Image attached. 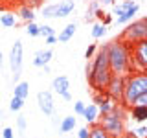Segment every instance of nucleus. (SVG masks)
Masks as SVG:
<instances>
[{
  "instance_id": "nucleus-2",
  "label": "nucleus",
  "mask_w": 147,
  "mask_h": 138,
  "mask_svg": "<svg viewBox=\"0 0 147 138\" xmlns=\"http://www.w3.org/2000/svg\"><path fill=\"white\" fill-rule=\"evenodd\" d=\"M147 92V72H132L125 79V92H123V101L125 107H132L134 99Z\"/></svg>"
},
{
  "instance_id": "nucleus-19",
  "label": "nucleus",
  "mask_w": 147,
  "mask_h": 138,
  "mask_svg": "<svg viewBox=\"0 0 147 138\" xmlns=\"http://www.w3.org/2000/svg\"><path fill=\"white\" fill-rule=\"evenodd\" d=\"M76 9V4L74 0H64V2L59 4V17H68L70 13Z\"/></svg>"
},
{
  "instance_id": "nucleus-26",
  "label": "nucleus",
  "mask_w": 147,
  "mask_h": 138,
  "mask_svg": "<svg viewBox=\"0 0 147 138\" xmlns=\"http://www.w3.org/2000/svg\"><path fill=\"white\" fill-rule=\"evenodd\" d=\"M39 35H42V37L55 35V30H53L52 26H48V24H42V26H39Z\"/></svg>"
},
{
  "instance_id": "nucleus-22",
  "label": "nucleus",
  "mask_w": 147,
  "mask_h": 138,
  "mask_svg": "<svg viewBox=\"0 0 147 138\" xmlns=\"http://www.w3.org/2000/svg\"><path fill=\"white\" fill-rule=\"evenodd\" d=\"M0 24L6 26V28H15L17 26V18L13 13H4V15H0Z\"/></svg>"
},
{
  "instance_id": "nucleus-15",
  "label": "nucleus",
  "mask_w": 147,
  "mask_h": 138,
  "mask_svg": "<svg viewBox=\"0 0 147 138\" xmlns=\"http://www.w3.org/2000/svg\"><path fill=\"white\" fill-rule=\"evenodd\" d=\"M138 11H140V6H138V4H134V6H132L131 9H127L123 15H119V17H118V24H127V22H132V18L136 17V13H138Z\"/></svg>"
},
{
  "instance_id": "nucleus-30",
  "label": "nucleus",
  "mask_w": 147,
  "mask_h": 138,
  "mask_svg": "<svg viewBox=\"0 0 147 138\" xmlns=\"http://www.w3.org/2000/svg\"><path fill=\"white\" fill-rule=\"evenodd\" d=\"M96 52H98V46H96V44H90L88 48H86V52H85V57L86 59H92L96 55Z\"/></svg>"
},
{
  "instance_id": "nucleus-35",
  "label": "nucleus",
  "mask_w": 147,
  "mask_h": 138,
  "mask_svg": "<svg viewBox=\"0 0 147 138\" xmlns=\"http://www.w3.org/2000/svg\"><path fill=\"white\" fill-rule=\"evenodd\" d=\"M99 9V4H98V0H92L90 2V6H88V13H96Z\"/></svg>"
},
{
  "instance_id": "nucleus-31",
  "label": "nucleus",
  "mask_w": 147,
  "mask_h": 138,
  "mask_svg": "<svg viewBox=\"0 0 147 138\" xmlns=\"http://www.w3.org/2000/svg\"><path fill=\"white\" fill-rule=\"evenodd\" d=\"M132 105H147V92H144L142 96H138Z\"/></svg>"
},
{
  "instance_id": "nucleus-10",
  "label": "nucleus",
  "mask_w": 147,
  "mask_h": 138,
  "mask_svg": "<svg viewBox=\"0 0 147 138\" xmlns=\"http://www.w3.org/2000/svg\"><path fill=\"white\" fill-rule=\"evenodd\" d=\"M52 57H53V52H52V50H39V52L35 53V57H33V64L42 68L44 64H50Z\"/></svg>"
},
{
  "instance_id": "nucleus-6",
  "label": "nucleus",
  "mask_w": 147,
  "mask_h": 138,
  "mask_svg": "<svg viewBox=\"0 0 147 138\" xmlns=\"http://www.w3.org/2000/svg\"><path fill=\"white\" fill-rule=\"evenodd\" d=\"M9 66H11L13 72V83H18L20 79V68H22V43L20 41H15L11 52H9Z\"/></svg>"
},
{
  "instance_id": "nucleus-45",
  "label": "nucleus",
  "mask_w": 147,
  "mask_h": 138,
  "mask_svg": "<svg viewBox=\"0 0 147 138\" xmlns=\"http://www.w3.org/2000/svg\"><path fill=\"white\" fill-rule=\"evenodd\" d=\"M20 2H26V0H20Z\"/></svg>"
},
{
  "instance_id": "nucleus-20",
  "label": "nucleus",
  "mask_w": 147,
  "mask_h": 138,
  "mask_svg": "<svg viewBox=\"0 0 147 138\" xmlns=\"http://www.w3.org/2000/svg\"><path fill=\"white\" fill-rule=\"evenodd\" d=\"M42 17L44 18H55V17H59V4H50V6L42 7Z\"/></svg>"
},
{
  "instance_id": "nucleus-34",
  "label": "nucleus",
  "mask_w": 147,
  "mask_h": 138,
  "mask_svg": "<svg viewBox=\"0 0 147 138\" xmlns=\"http://www.w3.org/2000/svg\"><path fill=\"white\" fill-rule=\"evenodd\" d=\"M26 6H30L31 9H35V7H39L40 6V4H42V0H26Z\"/></svg>"
},
{
  "instance_id": "nucleus-14",
  "label": "nucleus",
  "mask_w": 147,
  "mask_h": 138,
  "mask_svg": "<svg viewBox=\"0 0 147 138\" xmlns=\"http://www.w3.org/2000/svg\"><path fill=\"white\" fill-rule=\"evenodd\" d=\"M76 125H77V120H76V116H66V118H63L61 120V125H59V131L61 133H72L74 129H76Z\"/></svg>"
},
{
  "instance_id": "nucleus-38",
  "label": "nucleus",
  "mask_w": 147,
  "mask_h": 138,
  "mask_svg": "<svg viewBox=\"0 0 147 138\" xmlns=\"http://www.w3.org/2000/svg\"><path fill=\"white\" fill-rule=\"evenodd\" d=\"M61 98H63L64 101H72V94L66 90V92H63V94H61Z\"/></svg>"
},
{
  "instance_id": "nucleus-43",
  "label": "nucleus",
  "mask_w": 147,
  "mask_h": 138,
  "mask_svg": "<svg viewBox=\"0 0 147 138\" xmlns=\"http://www.w3.org/2000/svg\"><path fill=\"white\" fill-rule=\"evenodd\" d=\"M2 59H4V57H2V52H0V66H2Z\"/></svg>"
},
{
  "instance_id": "nucleus-16",
  "label": "nucleus",
  "mask_w": 147,
  "mask_h": 138,
  "mask_svg": "<svg viewBox=\"0 0 147 138\" xmlns=\"http://www.w3.org/2000/svg\"><path fill=\"white\" fill-rule=\"evenodd\" d=\"M18 15H20V18L26 22H35V9H31L30 6H26V4H22V7L18 9Z\"/></svg>"
},
{
  "instance_id": "nucleus-9",
  "label": "nucleus",
  "mask_w": 147,
  "mask_h": 138,
  "mask_svg": "<svg viewBox=\"0 0 147 138\" xmlns=\"http://www.w3.org/2000/svg\"><path fill=\"white\" fill-rule=\"evenodd\" d=\"M129 118L138 123L147 122V105H132V107H129Z\"/></svg>"
},
{
  "instance_id": "nucleus-29",
  "label": "nucleus",
  "mask_w": 147,
  "mask_h": 138,
  "mask_svg": "<svg viewBox=\"0 0 147 138\" xmlns=\"http://www.w3.org/2000/svg\"><path fill=\"white\" fill-rule=\"evenodd\" d=\"M26 125H28L26 116H22V114H20V116L17 118V127H18V131H20V133H24V131H26Z\"/></svg>"
},
{
  "instance_id": "nucleus-11",
  "label": "nucleus",
  "mask_w": 147,
  "mask_h": 138,
  "mask_svg": "<svg viewBox=\"0 0 147 138\" xmlns=\"http://www.w3.org/2000/svg\"><path fill=\"white\" fill-rule=\"evenodd\" d=\"M83 118L86 120V122L90 123H98V118H99V109H98V105L96 103H88L85 107V112H83Z\"/></svg>"
},
{
  "instance_id": "nucleus-36",
  "label": "nucleus",
  "mask_w": 147,
  "mask_h": 138,
  "mask_svg": "<svg viewBox=\"0 0 147 138\" xmlns=\"http://www.w3.org/2000/svg\"><path fill=\"white\" fill-rule=\"evenodd\" d=\"M44 41H46V44H55V43H59V41H57V35H50V37H44Z\"/></svg>"
},
{
  "instance_id": "nucleus-44",
  "label": "nucleus",
  "mask_w": 147,
  "mask_h": 138,
  "mask_svg": "<svg viewBox=\"0 0 147 138\" xmlns=\"http://www.w3.org/2000/svg\"><path fill=\"white\" fill-rule=\"evenodd\" d=\"M110 138H125V136H110Z\"/></svg>"
},
{
  "instance_id": "nucleus-4",
  "label": "nucleus",
  "mask_w": 147,
  "mask_h": 138,
  "mask_svg": "<svg viewBox=\"0 0 147 138\" xmlns=\"http://www.w3.org/2000/svg\"><path fill=\"white\" fill-rule=\"evenodd\" d=\"M119 39H123L129 44H136L140 41L147 39V18H140V20L131 22L123 30V33L119 35Z\"/></svg>"
},
{
  "instance_id": "nucleus-8",
  "label": "nucleus",
  "mask_w": 147,
  "mask_h": 138,
  "mask_svg": "<svg viewBox=\"0 0 147 138\" xmlns=\"http://www.w3.org/2000/svg\"><path fill=\"white\" fill-rule=\"evenodd\" d=\"M37 103H39V109L42 110L46 116H52L53 114V96L50 90H42L37 94Z\"/></svg>"
},
{
  "instance_id": "nucleus-5",
  "label": "nucleus",
  "mask_w": 147,
  "mask_h": 138,
  "mask_svg": "<svg viewBox=\"0 0 147 138\" xmlns=\"http://www.w3.org/2000/svg\"><path fill=\"white\" fill-rule=\"evenodd\" d=\"M132 72H147V39L132 44Z\"/></svg>"
},
{
  "instance_id": "nucleus-41",
  "label": "nucleus",
  "mask_w": 147,
  "mask_h": 138,
  "mask_svg": "<svg viewBox=\"0 0 147 138\" xmlns=\"http://www.w3.org/2000/svg\"><path fill=\"white\" fill-rule=\"evenodd\" d=\"M42 70H44L46 74H48V72H50V64H44V66H42Z\"/></svg>"
},
{
  "instance_id": "nucleus-3",
  "label": "nucleus",
  "mask_w": 147,
  "mask_h": 138,
  "mask_svg": "<svg viewBox=\"0 0 147 138\" xmlns=\"http://www.w3.org/2000/svg\"><path fill=\"white\" fill-rule=\"evenodd\" d=\"M112 70L110 68H92V59L86 64V79H88L90 87L96 92H105L109 87L110 79H112Z\"/></svg>"
},
{
  "instance_id": "nucleus-21",
  "label": "nucleus",
  "mask_w": 147,
  "mask_h": 138,
  "mask_svg": "<svg viewBox=\"0 0 147 138\" xmlns=\"http://www.w3.org/2000/svg\"><path fill=\"white\" fill-rule=\"evenodd\" d=\"M136 2H132V0H123L121 4H116V6H114V15H123V13L127 11V9H131L132 6H134Z\"/></svg>"
},
{
  "instance_id": "nucleus-39",
  "label": "nucleus",
  "mask_w": 147,
  "mask_h": 138,
  "mask_svg": "<svg viewBox=\"0 0 147 138\" xmlns=\"http://www.w3.org/2000/svg\"><path fill=\"white\" fill-rule=\"evenodd\" d=\"M94 18H96V17H94V13H88V11H86V15H85V20H86V22H92Z\"/></svg>"
},
{
  "instance_id": "nucleus-28",
  "label": "nucleus",
  "mask_w": 147,
  "mask_h": 138,
  "mask_svg": "<svg viewBox=\"0 0 147 138\" xmlns=\"http://www.w3.org/2000/svg\"><path fill=\"white\" fill-rule=\"evenodd\" d=\"M85 107H86V105L83 103V101H76V103H74V112H76L77 116H83V112H85Z\"/></svg>"
},
{
  "instance_id": "nucleus-7",
  "label": "nucleus",
  "mask_w": 147,
  "mask_h": 138,
  "mask_svg": "<svg viewBox=\"0 0 147 138\" xmlns=\"http://www.w3.org/2000/svg\"><path fill=\"white\" fill-rule=\"evenodd\" d=\"M125 79L127 76H119V74H114L112 79H110L109 87H107V94L110 96L112 99H116L118 103H121L123 101V92H125Z\"/></svg>"
},
{
  "instance_id": "nucleus-13",
  "label": "nucleus",
  "mask_w": 147,
  "mask_h": 138,
  "mask_svg": "<svg viewBox=\"0 0 147 138\" xmlns=\"http://www.w3.org/2000/svg\"><path fill=\"white\" fill-rule=\"evenodd\" d=\"M76 30H77V24H76V22L66 24V26H64V30L57 35V41H59V43H68V41L74 37V33H76Z\"/></svg>"
},
{
  "instance_id": "nucleus-32",
  "label": "nucleus",
  "mask_w": 147,
  "mask_h": 138,
  "mask_svg": "<svg viewBox=\"0 0 147 138\" xmlns=\"http://www.w3.org/2000/svg\"><path fill=\"white\" fill-rule=\"evenodd\" d=\"M90 136V129L88 127H81L77 131V138H88Z\"/></svg>"
},
{
  "instance_id": "nucleus-23",
  "label": "nucleus",
  "mask_w": 147,
  "mask_h": 138,
  "mask_svg": "<svg viewBox=\"0 0 147 138\" xmlns=\"http://www.w3.org/2000/svg\"><path fill=\"white\" fill-rule=\"evenodd\" d=\"M105 33H107V26H105L103 22H98V24L92 26V37H94V39H101Z\"/></svg>"
},
{
  "instance_id": "nucleus-42",
  "label": "nucleus",
  "mask_w": 147,
  "mask_h": 138,
  "mask_svg": "<svg viewBox=\"0 0 147 138\" xmlns=\"http://www.w3.org/2000/svg\"><path fill=\"white\" fill-rule=\"evenodd\" d=\"M114 0H103V4H112Z\"/></svg>"
},
{
  "instance_id": "nucleus-1",
  "label": "nucleus",
  "mask_w": 147,
  "mask_h": 138,
  "mask_svg": "<svg viewBox=\"0 0 147 138\" xmlns=\"http://www.w3.org/2000/svg\"><path fill=\"white\" fill-rule=\"evenodd\" d=\"M107 55L112 74L119 76L132 74V44L125 43L123 39H116L107 44Z\"/></svg>"
},
{
  "instance_id": "nucleus-37",
  "label": "nucleus",
  "mask_w": 147,
  "mask_h": 138,
  "mask_svg": "<svg viewBox=\"0 0 147 138\" xmlns=\"http://www.w3.org/2000/svg\"><path fill=\"white\" fill-rule=\"evenodd\" d=\"M94 17H96V18H99V20H103V17H105V13H103V9H101V7H99V9H98V11H96V13H94Z\"/></svg>"
},
{
  "instance_id": "nucleus-33",
  "label": "nucleus",
  "mask_w": 147,
  "mask_h": 138,
  "mask_svg": "<svg viewBox=\"0 0 147 138\" xmlns=\"http://www.w3.org/2000/svg\"><path fill=\"white\" fill-rule=\"evenodd\" d=\"M2 138H15V133H13V129H11V127H4Z\"/></svg>"
},
{
  "instance_id": "nucleus-40",
  "label": "nucleus",
  "mask_w": 147,
  "mask_h": 138,
  "mask_svg": "<svg viewBox=\"0 0 147 138\" xmlns=\"http://www.w3.org/2000/svg\"><path fill=\"white\" fill-rule=\"evenodd\" d=\"M110 22H112V17H110V15H105V17H103V24H105V26H109Z\"/></svg>"
},
{
  "instance_id": "nucleus-17",
  "label": "nucleus",
  "mask_w": 147,
  "mask_h": 138,
  "mask_svg": "<svg viewBox=\"0 0 147 138\" xmlns=\"http://www.w3.org/2000/svg\"><path fill=\"white\" fill-rule=\"evenodd\" d=\"M13 92H15L13 96H18V98L26 99V98H28V94H30V83H26V81H18L17 85H15V89H13Z\"/></svg>"
},
{
  "instance_id": "nucleus-12",
  "label": "nucleus",
  "mask_w": 147,
  "mask_h": 138,
  "mask_svg": "<svg viewBox=\"0 0 147 138\" xmlns=\"http://www.w3.org/2000/svg\"><path fill=\"white\" fill-rule=\"evenodd\" d=\"M52 89L57 92L59 96H61L63 92H66L68 89H70V79H68L66 76H57V77L52 81Z\"/></svg>"
},
{
  "instance_id": "nucleus-24",
  "label": "nucleus",
  "mask_w": 147,
  "mask_h": 138,
  "mask_svg": "<svg viewBox=\"0 0 147 138\" xmlns=\"http://www.w3.org/2000/svg\"><path fill=\"white\" fill-rule=\"evenodd\" d=\"M22 107H24V99L18 98V96H13L11 101H9V110H13V112H18Z\"/></svg>"
},
{
  "instance_id": "nucleus-25",
  "label": "nucleus",
  "mask_w": 147,
  "mask_h": 138,
  "mask_svg": "<svg viewBox=\"0 0 147 138\" xmlns=\"http://www.w3.org/2000/svg\"><path fill=\"white\" fill-rule=\"evenodd\" d=\"M132 138H147V125H140L134 131H131Z\"/></svg>"
},
{
  "instance_id": "nucleus-18",
  "label": "nucleus",
  "mask_w": 147,
  "mask_h": 138,
  "mask_svg": "<svg viewBox=\"0 0 147 138\" xmlns=\"http://www.w3.org/2000/svg\"><path fill=\"white\" fill-rule=\"evenodd\" d=\"M88 138H110V135L105 131V127L101 125V123H92Z\"/></svg>"
},
{
  "instance_id": "nucleus-27",
  "label": "nucleus",
  "mask_w": 147,
  "mask_h": 138,
  "mask_svg": "<svg viewBox=\"0 0 147 138\" xmlns=\"http://www.w3.org/2000/svg\"><path fill=\"white\" fill-rule=\"evenodd\" d=\"M26 33L30 35V37H37V35H39V24H35V22H28Z\"/></svg>"
}]
</instances>
